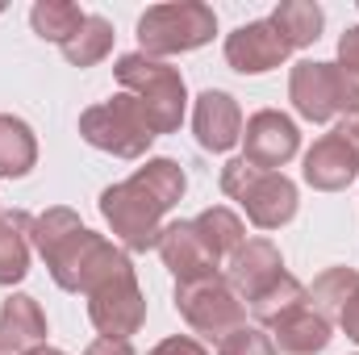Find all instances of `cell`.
Returning a JSON list of instances; mask_svg holds the SVG:
<instances>
[{"instance_id":"4316f807","label":"cell","mask_w":359,"mask_h":355,"mask_svg":"<svg viewBox=\"0 0 359 355\" xmlns=\"http://www.w3.org/2000/svg\"><path fill=\"white\" fill-rule=\"evenodd\" d=\"M217 355H276V343L259 326H238L234 335H226L217 343Z\"/></svg>"},{"instance_id":"4dcf8cb0","label":"cell","mask_w":359,"mask_h":355,"mask_svg":"<svg viewBox=\"0 0 359 355\" xmlns=\"http://www.w3.org/2000/svg\"><path fill=\"white\" fill-rule=\"evenodd\" d=\"M330 134H339V138H343V142L351 147V155L359 159V113H347V117H343V121H339V126H334Z\"/></svg>"},{"instance_id":"e575fe53","label":"cell","mask_w":359,"mask_h":355,"mask_svg":"<svg viewBox=\"0 0 359 355\" xmlns=\"http://www.w3.org/2000/svg\"><path fill=\"white\" fill-rule=\"evenodd\" d=\"M0 355H4V351H0Z\"/></svg>"},{"instance_id":"30bf717a","label":"cell","mask_w":359,"mask_h":355,"mask_svg":"<svg viewBox=\"0 0 359 355\" xmlns=\"http://www.w3.org/2000/svg\"><path fill=\"white\" fill-rule=\"evenodd\" d=\"M297 151H301V130L288 113L259 109L247 117V126H243V159L247 163H255L264 172H280Z\"/></svg>"},{"instance_id":"836d02e7","label":"cell","mask_w":359,"mask_h":355,"mask_svg":"<svg viewBox=\"0 0 359 355\" xmlns=\"http://www.w3.org/2000/svg\"><path fill=\"white\" fill-rule=\"evenodd\" d=\"M0 13H4V8H0Z\"/></svg>"},{"instance_id":"ac0fdd59","label":"cell","mask_w":359,"mask_h":355,"mask_svg":"<svg viewBox=\"0 0 359 355\" xmlns=\"http://www.w3.org/2000/svg\"><path fill=\"white\" fill-rule=\"evenodd\" d=\"M34 230V217L25 209H13V213H0V288H13L25 280L29 272V239Z\"/></svg>"},{"instance_id":"603a6c76","label":"cell","mask_w":359,"mask_h":355,"mask_svg":"<svg viewBox=\"0 0 359 355\" xmlns=\"http://www.w3.org/2000/svg\"><path fill=\"white\" fill-rule=\"evenodd\" d=\"M84 21H88V13H84L80 4H72V0H38V4L29 8L34 34L46 38V42H59V46H67V42L80 34Z\"/></svg>"},{"instance_id":"f1b7e54d","label":"cell","mask_w":359,"mask_h":355,"mask_svg":"<svg viewBox=\"0 0 359 355\" xmlns=\"http://www.w3.org/2000/svg\"><path fill=\"white\" fill-rule=\"evenodd\" d=\"M151 355H209V351H205L192 335H172V339H163Z\"/></svg>"},{"instance_id":"44dd1931","label":"cell","mask_w":359,"mask_h":355,"mask_svg":"<svg viewBox=\"0 0 359 355\" xmlns=\"http://www.w3.org/2000/svg\"><path fill=\"white\" fill-rule=\"evenodd\" d=\"M268 21L280 29V38H284L292 51H301V46H313V42L322 38L326 13H322V4H313V0H284V4H276V13H271Z\"/></svg>"},{"instance_id":"9c48e42d","label":"cell","mask_w":359,"mask_h":355,"mask_svg":"<svg viewBox=\"0 0 359 355\" xmlns=\"http://www.w3.org/2000/svg\"><path fill=\"white\" fill-rule=\"evenodd\" d=\"M163 205L155 196H147V188H138L134 180H121V184H109L100 192V217L109 222L113 230V243L130 255L138 251H151L159 247V234H163Z\"/></svg>"},{"instance_id":"7c38bea8","label":"cell","mask_w":359,"mask_h":355,"mask_svg":"<svg viewBox=\"0 0 359 355\" xmlns=\"http://www.w3.org/2000/svg\"><path fill=\"white\" fill-rule=\"evenodd\" d=\"M192 134L205 151L226 155L234 142H243V109L230 92L205 88L192 105Z\"/></svg>"},{"instance_id":"1f68e13d","label":"cell","mask_w":359,"mask_h":355,"mask_svg":"<svg viewBox=\"0 0 359 355\" xmlns=\"http://www.w3.org/2000/svg\"><path fill=\"white\" fill-rule=\"evenodd\" d=\"M339 326L347 330V339H351V343H359V293L347 301V305H343V314H339Z\"/></svg>"},{"instance_id":"484cf974","label":"cell","mask_w":359,"mask_h":355,"mask_svg":"<svg viewBox=\"0 0 359 355\" xmlns=\"http://www.w3.org/2000/svg\"><path fill=\"white\" fill-rule=\"evenodd\" d=\"M113 25L104 21V17H96V13H88V21L80 25V34L63 46V59L72 63V67H96L109 51H113Z\"/></svg>"},{"instance_id":"5b68a950","label":"cell","mask_w":359,"mask_h":355,"mask_svg":"<svg viewBox=\"0 0 359 355\" xmlns=\"http://www.w3.org/2000/svg\"><path fill=\"white\" fill-rule=\"evenodd\" d=\"M222 192L247 209L259 230H280L297 217V184L284 172H264L243 155L222 168Z\"/></svg>"},{"instance_id":"9a60e30c","label":"cell","mask_w":359,"mask_h":355,"mask_svg":"<svg viewBox=\"0 0 359 355\" xmlns=\"http://www.w3.org/2000/svg\"><path fill=\"white\" fill-rule=\"evenodd\" d=\"M301 176H305L309 188H318V192H343V188L359 176V159L351 155V147H347L339 134H326V138H318V142L305 151Z\"/></svg>"},{"instance_id":"7a4b0ae2","label":"cell","mask_w":359,"mask_h":355,"mask_svg":"<svg viewBox=\"0 0 359 355\" xmlns=\"http://www.w3.org/2000/svg\"><path fill=\"white\" fill-rule=\"evenodd\" d=\"M29 239H34V251L46 260L50 280H55L63 293H80V288H84V276H88L92 264H96V255L109 247V239L96 234V230H88L67 205H55V209L38 213Z\"/></svg>"},{"instance_id":"cb8c5ba5","label":"cell","mask_w":359,"mask_h":355,"mask_svg":"<svg viewBox=\"0 0 359 355\" xmlns=\"http://www.w3.org/2000/svg\"><path fill=\"white\" fill-rule=\"evenodd\" d=\"M355 293H359V272L355 267H326V272L313 280V288H309V305H313L326 322H334V318L343 314V305H347Z\"/></svg>"},{"instance_id":"277c9868","label":"cell","mask_w":359,"mask_h":355,"mask_svg":"<svg viewBox=\"0 0 359 355\" xmlns=\"http://www.w3.org/2000/svg\"><path fill=\"white\" fill-rule=\"evenodd\" d=\"M217 34V13L201 0H176V4H151L138 17V51L151 59H172L209 46Z\"/></svg>"},{"instance_id":"ffe728a7","label":"cell","mask_w":359,"mask_h":355,"mask_svg":"<svg viewBox=\"0 0 359 355\" xmlns=\"http://www.w3.org/2000/svg\"><path fill=\"white\" fill-rule=\"evenodd\" d=\"M34 163H38V138H34L29 121L0 113V176L21 180L34 172Z\"/></svg>"},{"instance_id":"83f0119b","label":"cell","mask_w":359,"mask_h":355,"mask_svg":"<svg viewBox=\"0 0 359 355\" xmlns=\"http://www.w3.org/2000/svg\"><path fill=\"white\" fill-rule=\"evenodd\" d=\"M339 67H347L359 80V25H351V29L339 38Z\"/></svg>"},{"instance_id":"d4e9b609","label":"cell","mask_w":359,"mask_h":355,"mask_svg":"<svg viewBox=\"0 0 359 355\" xmlns=\"http://www.w3.org/2000/svg\"><path fill=\"white\" fill-rule=\"evenodd\" d=\"M130 180H134L138 188H147V196H155L163 209H176L180 196H184V188H188L184 168H180L176 159H147Z\"/></svg>"},{"instance_id":"d6a6232c","label":"cell","mask_w":359,"mask_h":355,"mask_svg":"<svg viewBox=\"0 0 359 355\" xmlns=\"http://www.w3.org/2000/svg\"><path fill=\"white\" fill-rule=\"evenodd\" d=\"M29 355H67V351H59V347H38V351H29Z\"/></svg>"},{"instance_id":"52a82bcc","label":"cell","mask_w":359,"mask_h":355,"mask_svg":"<svg viewBox=\"0 0 359 355\" xmlns=\"http://www.w3.org/2000/svg\"><path fill=\"white\" fill-rule=\"evenodd\" d=\"M288 100L305 121H330V117H347L359 113V80L339 67V63H318L305 59L292 67L288 76Z\"/></svg>"},{"instance_id":"f546056e","label":"cell","mask_w":359,"mask_h":355,"mask_svg":"<svg viewBox=\"0 0 359 355\" xmlns=\"http://www.w3.org/2000/svg\"><path fill=\"white\" fill-rule=\"evenodd\" d=\"M84 355H134V343L130 339H92Z\"/></svg>"},{"instance_id":"2e32d148","label":"cell","mask_w":359,"mask_h":355,"mask_svg":"<svg viewBox=\"0 0 359 355\" xmlns=\"http://www.w3.org/2000/svg\"><path fill=\"white\" fill-rule=\"evenodd\" d=\"M155 251L163 255V264L172 267L176 280H201V276L222 272V264L209 255V247L201 243V234H196L192 222H172V226H163Z\"/></svg>"},{"instance_id":"ba28073f","label":"cell","mask_w":359,"mask_h":355,"mask_svg":"<svg viewBox=\"0 0 359 355\" xmlns=\"http://www.w3.org/2000/svg\"><path fill=\"white\" fill-rule=\"evenodd\" d=\"M176 314L205 339L222 343L238 326H247V301L230 288L222 272L201 280H176Z\"/></svg>"},{"instance_id":"8992f818","label":"cell","mask_w":359,"mask_h":355,"mask_svg":"<svg viewBox=\"0 0 359 355\" xmlns=\"http://www.w3.org/2000/svg\"><path fill=\"white\" fill-rule=\"evenodd\" d=\"M80 138L117 159H142L155 142V130L142 113V105L130 92H117L100 105H92L80 113Z\"/></svg>"},{"instance_id":"6da1fadb","label":"cell","mask_w":359,"mask_h":355,"mask_svg":"<svg viewBox=\"0 0 359 355\" xmlns=\"http://www.w3.org/2000/svg\"><path fill=\"white\" fill-rule=\"evenodd\" d=\"M80 293L88 297V318H92V326L100 330V339H130V335L142 330V322H147V297L138 288V276H134L130 255L117 243H109L96 255V264L84 276Z\"/></svg>"},{"instance_id":"3957f363","label":"cell","mask_w":359,"mask_h":355,"mask_svg":"<svg viewBox=\"0 0 359 355\" xmlns=\"http://www.w3.org/2000/svg\"><path fill=\"white\" fill-rule=\"evenodd\" d=\"M113 76H117L121 92H130L142 105L155 138L159 134H176L180 121H184V109H188V88H184V76H180L172 63L134 51V55H121L117 59Z\"/></svg>"},{"instance_id":"e0dca14e","label":"cell","mask_w":359,"mask_h":355,"mask_svg":"<svg viewBox=\"0 0 359 355\" xmlns=\"http://www.w3.org/2000/svg\"><path fill=\"white\" fill-rule=\"evenodd\" d=\"M330 339H334L330 322L309 301L271 326V343H276V351H284V355H322L330 347Z\"/></svg>"},{"instance_id":"4fadbf2b","label":"cell","mask_w":359,"mask_h":355,"mask_svg":"<svg viewBox=\"0 0 359 355\" xmlns=\"http://www.w3.org/2000/svg\"><path fill=\"white\" fill-rule=\"evenodd\" d=\"M280 272H284V260H280V247L271 239H247L226 260V280H230V288L243 301H251L255 293H264Z\"/></svg>"},{"instance_id":"7402d4cb","label":"cell","mask_w":359,"mask_h":355,"mask_svg":"<svg viewBox=\"0 0 359 355\" xmlns=\"http://www.w3.org/2000/svg\"><path fill=\"white\" fill-rule=\"evenodd\" d=\"M309 301V288L292 276V272H280L276 280H271L264 293H255L247 305H251V314H255V322H264V326H276L280 318H288L292 309H301Z\"/></svg>"},{"instance_id":"8fae6325","label":"cell","mask_w":359,"mask_h":355,"mask_svg":"<svg viewBox=\"0 0 359 355\" xmlns=\"http://www.w3.org/2000/svg\"><path fill=\"white\" fill-rule=\"evenodd\" d=\"M288 55H292V46L280 38V29L268 17L264 21H247V25H238L226 38V63L238 76H264L271 67H280Z\"/></svg>"},{"instance_id":"d6986e66","label":"cell","mask_w":359,"mask_h":355,"mask_svg":"<svg viewBox=\"0 0 359 355\" xmlns=\"http://www.w3.org/2000/svg\"><path fill=\"white\" fill-rule=\"evenodd\" d=\"M192 226H196L201 243L209 247V255H213L217 264H226V260L247 243V226H243V217H238L234 209H226V205L201 209V213L192 217Z\"/></svg>"},{"instance_id":"5bb4252c","label":"cell","mask_w":359,"mask_h":355,"mask_svg":"<svg viewBox=\"0 0 359 355\" xmlns=\"http://www.w3.org/2000/svg\"><path fill=\"white\" fill-rule=\"evenodd\" d=\"M38 347H46V314L29 293H13L0 305V351L29 355Z\"/></svg>"}]
</instances>
